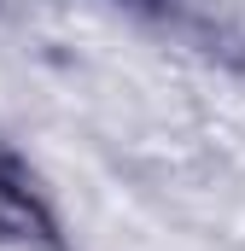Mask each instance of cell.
<instances>
[{
    "instance_id": "obj_2",
    "label": "cell",
    "mask_w": 245,
    "mask_h": 251,
    "mask_svg": "<svg viewBox=\"0 0 245 251\" xmlns=\"http://www.w3.org/2000/svg\"><path fill=\"white\" fill-rule=\"evenodd\" d=\"M140 6H158V12H175L181 0H140Z\"/></svg>"
},
{
    "instance_id": "obj_1",
    "label": "cell",
    "mask_w": 245,
    "mask_h": 251,
    "mask_svg": "<svg viewBox=\"0 0 245 251\" xmlns=\"http://www.w3.org/2000/svg\"><path fill=\"white\" fill-rule=\"evenodd\" d=\"M0 240L18 246H59V222L41 204L35 181L24 176V164L12 152H0Z\"/></svg>"
}]
</instances>
